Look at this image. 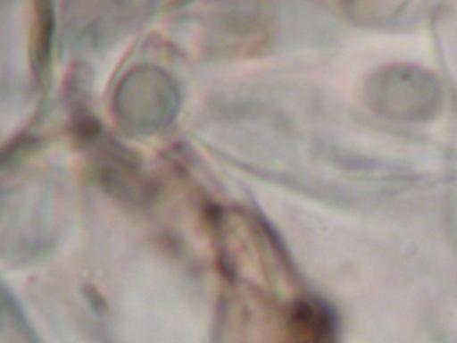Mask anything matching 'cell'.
I'll list each match as a JSON object with an SVG mask.
<instances>
[]
</instances>
